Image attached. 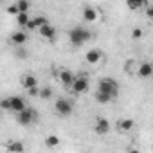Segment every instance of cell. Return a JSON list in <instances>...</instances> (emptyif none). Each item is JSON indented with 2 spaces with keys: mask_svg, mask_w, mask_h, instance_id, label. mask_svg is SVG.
Segmentation results:
<instances>
[{
  "mask_svg": "<svg viewBox=\"0 0 153 153\" xmlns=\"http://www.w3.org/2000/svg\"><path fill=\"white\" fill-rule=\"evenodd\" d=\"M90 38H92L90 31L85 29V27H81V25H76V27H72V29L68 31V40H70V43L76 45V47H79V45L87 43Z\"/></svg>",
  "mask_w": 153,
  "mask_h": 153,
  "instance_id": "obj_1",
  "label": "cell"
},
{
  "mask_svg": "<svg viewBox=\"0 0 153 153\" xmlns=\"http://www.w3.org/2000/svg\"><path fill=\"white\" fill-rule=\"evenodd\" d=\"M97 90L105 92V94H108L112 97H117V94H119V83L115 79H112V78H103L97 83Z\"/></svg>",
  "mask_w": 153,
  "mask_h": 153,
  "instance_id": "obj_2",
  "label": "cell"
},
{
  "mask_svg": "<svg viewBox=\"0 0 153 153\" xmlns=\"http://www.w3.org/2000/svg\"><path fill=\"white\" fill-rule=\"evenodd\" d=\"M54 110L58 112V115L68 117V115L72 114V110H74V105H72V101H68V99H65V97H58V99L54 101Z\"/></svg>",
  "mask_w": 153,
  "mask_h": 153,
  "instance_id": "obj_3",
  "label": "cell"
},
{
  "mask_svg": "<svg viewBox=\"0 0 153 153\" xmlns=\"http://www.w3.org/2000/svg\"><path fill=\"white\" fill-rule=\"evenodd\" d=\"M36 117H38V112H36L34 108H25L24 112H20V114L16 115V121H18L22 126H29V124H33V123L36 121Z\"/></svg>",
  "mask_w": 153,
  "mask_h": 153,
  "instance_id": "obj_4",
  "label": "cell"
},
{
  "mask_svg": "<svg viewBox=\"0 0 153 153\" xmlns=\"http://www.w3.org/2000/svg\"><path fill=\"white\" fill-rule=\"evenodd\" d=\"M58 79H59V83L63 85V87H67V88H72V83L76 81V76H74V72L70 70V68H59L58 70Z\"/></svg>",
  "mask_w": 153,
  "mask_h": 153,
  "instance_id": "obj_5",
  "label": "cell"
},
{
  "mask_svg": "<svg viewBox=\"0 0 153 153\" xmlns=\"http://www.w3.org/2000/svg\"><path fill=\"white\" fill-rule=\"evenodd\" d=\"M88 90V78H87V76H76V81L72 83V92L74 94H85Z\"/></svg>",
  "mask_w": 153,
  "mask_h": 153,
  "instance_id": "obj_6",
  "label": "cell"
},
{
  "mask_svg": "<svg viewBox=\"0 0 153 153\" xmlns=\"http://www.w3.org/2000/svg\"><path fill=\"white\" fill-rule=\"evenodd\" d=\"M49 22H47V18L43 16V15H36V16H33L31 18V22L27 24V27L25 29H29V31H40L43 25H47Z\"/></svg>",
  "mask_w": 153,
  "mask_h": 153,
  "instance_id": "obj_7",
  "label": "cell"
},
{
  "mask_svg": "<svg viewBox=\"0 0 153 153\" xmlns=\"http://www.w3.org/2000/svg\"><path fill=\"white\" fill-rule=\"evenodd\" d=\"M94 131H96L97 135H106V133L110 131V123H108V119L97 117V119H96V124H94Z\"/></svg>",
  "mask_w": 153,
  "mask_h": 153,
  "instance_id": "obj_8",
  "label": "cell"
},
{
  "mask_svg": "<svg viewBox=\"0 0 153 153\" xmlns=\"http://www.w3.org/2000/svg\"><path fill=\"white\" fill-rule=\"evenodd\" d=\"M137 76H139V78H142V79L151 78V76H153V63H149V61L140 63L137 67Z\"/></svg>",
  "mask_w": 153,
  "mask_h": 153,
  "instance_id": "obj_9",
  "label": "cell"
},
{
  "mask_svg": "<svg viewBox=\"0 0 153 153\" xmlns=\"http://www.w3.org/2000/svg\"><path fill=\"white\" fill-rule=\"evenodd\" d=\"M27 106H25V99L22 96H11V112H15L16 115L20 112H24Z\"/></svg>",
  "mask_w": 153,
  "mask_h": 153,
  "instance_id": "obj_10",
  "label": "cell"
},
{
  "mask_svg": "<svg viewBox=\"0 0 153 153\" xmlns=\"http://www.w3.org/2000/svg\"><path fill=\"white\" fill-rule=\"evenodd\" d=\"M22 87H24L25 90L38 88V79H36V76H33V74H25L24 78H22Z\"/></svg>",
  "mask_w": 153,
  "mask_h": 153,
  "instance_id": "obj_11",
  "label": "cell"
},
{
  "mask_svg": "<svg viewBox=\"0 0 153 153\" xmlns=\"http://www.w3.org/2000/svg\"><path fill=\"white\" fill-rule=\"evenodd\" d=\"M11 42L15 43V47H22L25 42H27V34L24 31H15L11 34Z\"/></svg>",
  "mask_w": 153,
  "mask_h": 153,
  "instance_id": "obj_12",
  "label": "cell"
},
{
  "mask_svg": "<svg viewBox=\"0 0 153 153\" xmlns=\"http://www.w3.org/2000/svg\"><path fill=\"white\" fill-rule=\"evenodd\" d=\"M87 61L88 63H92V65H96L97 61H101V58H103V52L99 51V49H90V51H87Z\"/></svg>",
  "mask_w": 153,
  "mask_h": 153,
  "instance_id": "obj_13",
  "label": "cell"
},
{
  "mask_svg": "<svg viewBox=\"0 0 153 153\" xmlns=\"http://www.w3.org/2000/svg\"><path fill=\"white\" fill-rule=\"evenodd\" d=\"M133 119H130V117H126V119H119L117 121V130L121 131V133H126V131H130L131 128H133Z\"/></svg>",
  "mask_w": 153,
  "mask_h": 153,
  "instance_id": "obj_14",
  "label": "cell"
},
{
  "mask_svg": "<svg viewBox=\"0 0 153 153\" xmlns=\"http://www.w3.org/2000/svg\"><path fill=\"white\" fill-rule=\"evenodd\" d=\"M40 36L42 38H47V40H52L54 38V34H56V29H54V25H51V24H47V25H43L40 31Z\"/></svg>",
  "mask_w": 153,
  "mask_h": 153,
  "instance_id": "obj_15",
  "label": "cell"
},
{
  "mask_svg": "<svg viewBox=\"0 0 153 153\" xmlns=\"http://www.w3.org/2000/svg\"><path fill=\"white\" fill-rule=\"evenodd\" d=\"M6 149L9 153H24V144L20 140H9L6 144Z\"/></svg>",
  "mask_w": 153,
  "mask_h": 153,
  "instance_id": "obj_16",
  "label": "cell"
},
{
  "mask_svg": "<svg viewBox=\"0 0 153 153\" xmlns=\"http://www.w3.org/2000/svg\"><path fill=\"white\" fill-rule=\"evenodd\" d=\"M83 18L87 22H94V20H97V11L94 7H90V6H85L83 7Z\"/></svg>",
  "mask_w": 153,
  "mask_h": 153,
  "instance_id": "obj_17",
  "label": "cell"
},
{
  "mask_svg": "<svg viewBox=\"0 0 153 153\" xmlns=\"http://www.w3.org/2000/svg\"><path fill=\"white\" fill-rule=\"evenodd\" d=\"M43 144L47 146V148H56V146H59V137L58 135H47L45 137V140H43Z\"/></svg>",
  "mask_w": 153,
  "mask_h": 153,
  "instance_id": "obj_18",
  "label": "cell"
},
{
  "mask_svg": "<svg viewBox=\"0 0 153 153\" xmlns=\"http://www.w3.org/2000/svg\"><path fill=\"white\" fill-rule=\"evenodd\" d=\"M114 97L112 96H108V94H105V92H99V90H96V101L97 103H101V105H106V103H110Z\"/></svg>",
  "mask_w": 153,
  "mask_h": 153,
  "instance_id": "obj_19",
  "label": "cell"
},
{
  "mask_svg": "<svg viewBox=\"0 0 153 153\" xmlns=\"http://www.w3.org/2000/svg\"><path fill=\"white\" fill-rule=\"evenodd\" d=\"M126 6H128V9H131V11H137V9L146 7V2H144V0H130Z\"/></svg>",
  "mask_w": 153,
  "mask_h": 153,
  "instance_id": "obj_20",
  "label": "cell"
},
{
  "mask_svg": "<svg viewBox=\"0 0 153 153\" xmlns=\"http://www.w3.org/2000/svg\"><path fill=\"white\" fill-rule=\"evenodd\" d=\"M16 22H18V25H20V27H27V24L31 22L29 13H20V15L16 16Z\"/></svg>",
  "mask_w": 153,
  "mask_h": 153,
  "instance_id": "obj_21",
  "label": "cell"
},
{
  "mask_svg": "<svg viewBox=\"0 0 153 153\" xmlns=\"http://www.w3.org/2000/svg\"><path fill=\"white\" fill-rule=\"evenodd\" d=\"M40 97H42L43 101L51 99V97H52V88H51V87H42V88H40Z\"/></svg>",
  "mask_w": 153,
  "mask_h": 153,
  "instance_id": "obj_22",
  "label": "cell"
},
{
  "mask_svg": "<svg viewBox=\"0 0 153 153\" xmlns=\"http://www.w3.org/2000/svg\"><path fill=\"white\" fill-rule=\"evenodd\" d=\"M16 6H18L20 13H29V9H31V2H27V0H18Z\"/></svg>",
  "mask_w": 153,
  "mask_h": 153,
  "instance_id": "obj_23",
  "label": "cell"
},
{
  "mask_svg": "<svg viewBox=\"0 0 153 153\" xmlns=\"http://www.w3.org/2000/svg\"><path fill=\"white\" fill-rule=\"evenodd\" d=\"M15 56H16L18 59H25V58L29 56V52H27L24 47H15Z\"/></svg>",
  "mask_w": 153,
  "mask_h": 153,
  "instance_id": "obj_24",
  "label": "cell"
},
{
  "mask_svg": "<svg viewBox=\"0 0 153 153\" xmlns=\"http://www.w3.org/2000/svg\"><path fill=\"white\" fill-rule=\"evenodd\" d=\"M142 34H144V33H142V29H140V27H135V29L131 31V38H133V40L142 38Z\"/></svg>",
  "mask_w": 153,
  "mask_h": 153,
  "instance_id": "obj_25",
  "label": "cell"
},
{
  "mask_svg": "<svg viewBox=\"0 0 153 153\" xmlns=\"http://www.w3.org/2000/svg\"><path fill=\"white\" fill-rule=\"evenodd\" d=\"M7 13H11V15H20V11H18V6H16V2L15 4H11V6H7Z\"/></svg>",
  "mask_w": 153,
  "mask_h": 153,
  "instance_id": "obj_26",
  "label": "cell"
},
{
  "mask_svg": "<svg viewBox=\"0 0 153 153\" xmlns=\"http://www.w3.org/2000/svg\"><path fill=\"white\" fill-rule=\"evenodd\" d=\"M0 105H2V108H4V110H11V97H4Z\"/></svg>",
  "mask_w": 153,
  "mask_h": 153,
  "instance_id": "obj_27",
  "label": "cell"
},
{
  "mask_svg": "<svg viewBox=\"0 0 153 153\" xmlns=\"http://www.w3.org/2000/svg\"><path fill=\"white\" fill-rule=\"evenodd\" d=\"M146 15H148V18H153V4L146 6Z\"/></svg>",
  "mask_w": 153,
  "mask_h": 153,
  "instance_id": "obj_28",
  "label": "cell"
},
{
  "mask_svg": "<svg viewBox=\"0 0 153 153\" xmlns=\"http://www.w3.org/2000/svg\"><path fill=\"white\" fill-rule=\"evenodd\" d=\"M29 92V96H40V90L38 88H33V90H27Z\"/></svg>",
  "mask_w": 153,
  "mask_h": 153,
  "instance_id": "obj_29",
  "label": "cell"
},
{
  "mask_svg": "<svg viewBox=\"0 0 153 153\" xmlns=\"http://www.w3.org/2000/svg\"><path fill=\"white\" fill-rule=\"evenodd\" d=\"M128 153H140V151H139L137 148H130V149H128Z\"/></svg>",
  "mask_w": 153,
  "mask_h": 153,
  "instance_id": "obj_30",
  "label": "cell"
},
{
  "mask_svg": "<svg viewBox=\"0 0 153 153\" xmlns=\"http://www.w3.org/2000/svg\"><path fill=\"white\" fill-rule=\"evenodd\" d=\"M151 148H153V142H151Z\"/></svg>",
  "mask_w": 153,
  "mask_h": 153,
  "instance_id": "obj_31",
  "label": "cell"
}]
</instances>
